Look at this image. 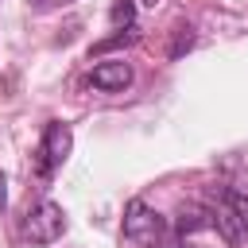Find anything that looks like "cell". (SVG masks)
Listing matches in <instances>:
<instances>
[{"label": "cell", "instance_id": "obj_1", "mask_svg": "<svg viewBox=\"0 0 248 248\" xmlns=\"http://www.w3.org/2000/svg\"><path fill=\"white\" fill-rule=\"evenodd\" d=\"M209 209H213V229L221 232L225 244H240L248 236V194L221 186Z\"/></svg>", "mask_w": 248, "mask_h": 248}, {"label": "cell", "instance_id": "obj_2", "mask_svg": "<svg viewBox=\"0 0 248 248\" xmlns=\"http://www.w3.org/2000/svg\"><path fill=\"white\" fill-rule=\"evenodd\" d=\"M124 240L143 244V248H163L167 244V221L143 198H132L124 205Z\"/></svg>", "mask_w": 248, "mask_h": 248}, {"label": "cell", "instance_id": "obj_3", "mask_svg": "<svg viewBox=\"0 0 248 248\" xmlns=\"http://www.w3.org/2000/svg\"><path fill=\"white\" fill-rule=\"evenodd\" d=\"M62 232H66V213H62L58 202L43 198V202H35L23 213V240H31V244H54Z\"/></svg>", "mask_w": 248, "mask_h": 248}, {"label": "cell", "instance_id": "obj_4", "mask_svg": "<svg viewBox=\"0 0 248 248\" xmlns=\"http://www.w3.org/2000/svg\"><path fill=\"white\" fill-rule=\"evenodd\" d=\"M70 147H74V132H70V124L50 120V124L43 128V143H39V159H35L39 178H50V174L70 159Z\"/></svg>", "mask_w": 248, "mask_h": 248}, {"label": "cell", "instance_id": "obj_5", "mask_svg": "<svg viewBox=\"0 0 248 248\" xmlns=\"http://www.w3.org/2000/svg\"><path fill=\"white\" fill-rule=\"evenodd\" d=\"M89 85L101 89V93H120L132 85V66L124 58H108V62H97L93 74H89Z\"/></svg>", "mask_w": 248, "mask_h": 248}, {"label": "cell", "instance_id": "obj_6", "mask_svg": "<svg viewBox=\"0 0 248 248\" xmlns=\"http://www.w3.org/2000/svg\"><path fill=\"white\" fill-rule=\"evenodd\" d=\"M209 225H213V209H209V205H202V202H186V205L178 209L174 236L182 240V236H190V232H198V229H209Z\"/></svg>", "mask_w": 248, "mask_h": 248}, {"label": "cell", "instance_id": "obj_7", "mask_svg": "<svg viewBox=\"0 0 248 248\" xmlns=\"http://www.w3.org/2000/svg\"><path fill=\"white\" fill-rule=\"evenodd\" d=\"M190 46H194V27L190 23H178L174 27V43H170V58H182Z\"/></svg>", "mask_w": 248, "mask_h": 248}, {"label": "cell", "instance_id": "obj_8", "mask_svg": "<svg viewBox=\"0 0 248 248\" xmlns=\"http://www.w3.org/2000/svg\"><path fill=\"white\" fill-rule=\"evenodd\" d=\"M112 23L116 27H136V4L132 0H112Z\"/></svg>", "mask_w": 248, "mask_h": 248}, {"label": "cell", "instance_id": "obj_9", "mask_svg": "<svg viewBox=\"0 0 248 248\" xmlns=\"http://www.w3.org/2000/svg\"><path fill=\"white\" fill-rule=\"evenodd\" d=\"M136 39V27H124V31H116V35H108V39H101L93 50L101 54V50H112V46H124V43H132Z\"/></svg>", "mask_w": 248, "mask_h": 248}, {"label": "cell", "instance_id": "obj_10", "mask_svg": "<svg viewBox=\"0 0 248 248\" xmlns=\"http://www.w3.org/2000/svg\"><path fill=\"white\" fill-rule=\"evenodd\" d=\"M66 4H74V0H31L35 12H54V8H66Z\"/></svg>", "mask_w": 248, "mask_h": 248}, {"label": "cell", "instance_id": "obj_11", "mask_svg": "<svg viewBox=\"0 0 248 248\" xmlns=\"http://www.w3.org/2000/svg\"><path fill=\"white\" fill-rule=\"evenodd\" d=\"M4 186H8V178H4V174H0V209H4V205H8V190H4Z\"/></svg>", "mask_w": 248, "mask_h": 248}, {"label": "cell", "instance_id": "obj_12", "mask_svg": "<svg viewBox=\"0 0 248 248\" xmlns=\"http://www.w3.org/2000/svg\"><path fill=\"white\" fill-rule=\"evenodd\" d=\"M143 4H151V8H155V4H159V0H143Z\"/></svg>", "mask_w": 248, "mask_h": 248}]
</instances>
